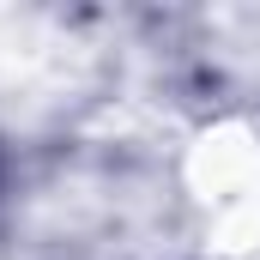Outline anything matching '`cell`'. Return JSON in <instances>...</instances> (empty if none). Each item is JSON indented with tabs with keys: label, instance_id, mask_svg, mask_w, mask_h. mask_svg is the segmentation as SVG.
Segmentation results:
<instances>
[{
	"label": "cell",
	"instance_id": "1",
	"mask_svg": "<svg viewBox=\"0 0 260 260\" xmlns=\"http://www.w3.org/2000/svg\"><path fill=\"white\" fill-rule=\"evenodd\" d=\"M182 188L218 248H254L260 242V133L248 121L206 127L182 157Z\"/></svg>",
	"mask_w": 260,
	"mask_h": 260
}]
</instances>
